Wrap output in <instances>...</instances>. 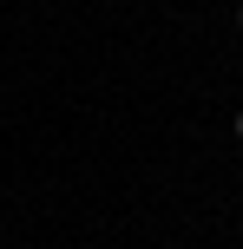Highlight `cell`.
Returning <instances> with one entry per match:
<instances>
[{"label": "cell", "mask_w": 243, "mask_h": 249, "mask_svg": "<svg viewBox=\"0 0 243 249\" xmlns=\"http://www.w3.org/2000/svg\"><path fill=\"white\" fill-rule=\"evenodd\" d=\"M230 131H237V144H243V112H237V124H230Z\"/></svg>", "instance_id": "1"}, {"label": "cell", "mask_w": 243, "mask_h": 249, "mask_svg": "<svg viewBox=\"0 0 243 249\" xmlns=\"http://www.w3.org/2000/svg\"><path fill=\"white\" fill-rule=\"evenodd\" d=\"M237 33H243V7H237Z\"/></svg>", "instance_id": "2"}]
</instances>
